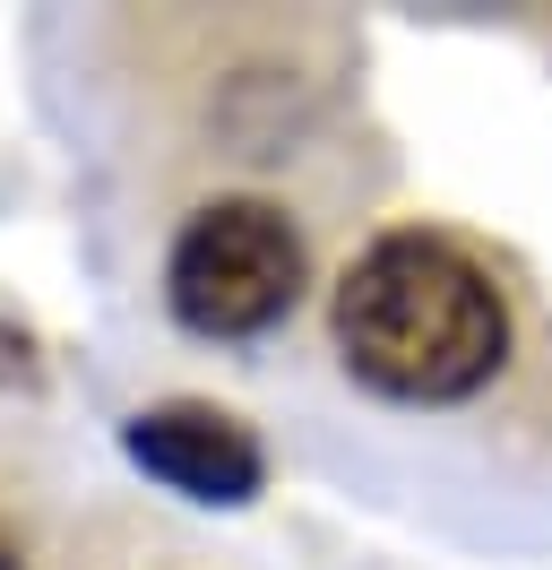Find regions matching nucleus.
Listing matches in <instances>:
<instances>
[{"mask_svg":"<svg viewBox=\"0 0 552 570\" xmlns=\"http://www.w3.org/2000/svg\"><path fill=\"white\" fill-rule=\"evenodd\" d=\"M337 346L388 397H466L510 355V312L466 250L388 234L337 285Z\"/></svg>","mask_w":552,"mask_h":570,"instance_id":"f257e3e1","label":"nucleus"},{"mask_svg":"<svg viewBox=\"0 0 552 570\" xmlns=\"http://www.w3.org/2000/svg\"><path fill=\"white\" fill-rule=\"evenodd\" d=\"M165 294L181 312V328H199V337H259L303 294V243L259 199H216L181 225Z\"/></svg>","mask_w":552,"mask_h":570,"instance_id":"f03ea898","label":"nucleus"},{"mask_svg":"<svg viewBox=\"0 0 552 570\" xmlns=\"http://www.w3.org/2000/svg\"><path fill=\"white\" fill-rule=\"evenodd\" d=\"M130 459L190 501H250L259 493V441L216 406H156L130 424Z\"/></svg>","mask_w":552,"mask_h":570,"instance_id":"7ed1b4c3","label":"nucleus"},{"mask_svg":"<svg viewBox=\"0 0 552 570\" xmlns=\"http://www.w3.org/2000/svg\"><path fill=\"white\" fill-rule=\"evenodd\" d=\"M0 570H18V553H9V544H0Z\"/></svg>","mask_w":552,"mask_h":570,"instance_id":"20e7f679","label":"nucleus"}]
</instances>
